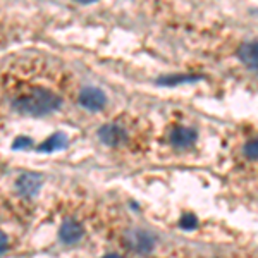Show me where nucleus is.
I'll return each instance as SVG.
<instances>
[{
    "label": "nucleus",
    "mask_w": 258,
    "mask_h": 258,
    "mask_svg": "<svg viewBox=\"0 0 258 258\" xmlns=\"http://www.w3.org/2000/svg\"><path fill=\"white\" fill-rule=\"evenodd\" d=\"M68 147V136L62 135V133H55L52 135L48 140H45L43 143L38 147V152H45V153H50V152H55V150H62Z\"/></svg>",
    "instance_id": "9"
},
{
    "label": "nucleus",
    "mask_w": 258,
    "mask_h": 258,
    "mask_svg": "<svg viewBox=\"0 0 258 258\" xmlns=\"http://www.w3.org/2000/svg\"><path fill=\"white\" fill-rule=\"evenodd\" d=\"M28 147H31V140L26 138V136H19V138H16V141L12 143V148L14 150H23Z\"/></svg>",
    "instance_id": "12"
},
{
    "label": "nucleus",
    "mask_w": 258,
    "mask_h": 258,
    "mask_svg": "<svg viewBox=\"0 0 258 258\" xmlns=\"http://www.w3.org/2000/svg\"><path fill=\"white\" fill-rule=\"evenodd\" d=\"M60 97L47 88H33L12 102V107L24 115H47L60 107Z\"/></svg>",
    "instance_id": "1"
},
{
    "label": "nucleus",
    "mask_w": 258,
    "mask_h": 258,
    "mask_svg": "<svg viewBox=\"0 0 258 258\" xmlns=\"http://www.w3.org/2000/svg\"><path fill=\"white\" fill-rule=\"evenodd\" d=\"M83 234H85V229H83L81 224L74 219L64 220L59 229V238L62 243H66V244H74V243H78V241H81Z\"/></svg>",
    "instance_id": "5"
},
{
    "label": "nucleus",
    "mask_w": 258,
    "mask_h": 258,
    "mask_svg": "<svg viewBox=\"0 0 258 258\" xmlns=\"http://www.w3.org/2000/svg\"><path fill=\"white\" fill-rule=\"evenodd\" d=\"M256 147H258L256 140H249L248 143L244 145V155H246L248 159L255 160L256 159Z\"/></svg>",
    "instance_id": "11"
},
{
    "label": "nucleus",
    "mask_w": 258,
    "mask_h": 258,
    "mask_svg": "<svg viewBox=\"0 0 258 258\" xmlns=\"http://www.w3.org/2000/svg\"><path fill=\"white\" fill-rule=\"evenodd\" d=\"M126 244L135 253L148 255L155 248V238L148 231H145V229H131L126 234Z\"/></svg>",
    "instance_id": "2"
},
{
    "label": "nucleus",
    "mask_w": 258,
    "mask_h": 258,
    "mask_svg": "<svg viewBox=\"0 0 258 258\" xmlns=\"http://www.w3.org/2000/svg\"><path fill=\"white\" fill-rule=\"evenodd\" d=\"M102 258H124V256L117 255V253H110V255H105V256H102Z\"/></svg>",
    "instance_id": "14"
},
{
    "label": "nucleus",
    "mask_w": 258,
    "mask_h": 258,
    "mask_svg": "<svg viewBox=\"0 0 258 258\" xmlns=\"http://www.w3.org/2000/svg\"><path fill=\"white\" fill-rule=\"evenodd\" d=\"M197 138H198V133L193 127L177 126L170 133V145H174L177 148H188L197 141Z\"/></svg>",
    "instance_id": "7"
},
{
    "label": "nucleus",
    "mask_w": 258,
    "mask_h": 258,
    "mask_svg": "<svg viewBox=\"0 0 258 258\" xmlns=\"http://www.w3.org/2000/svg\"><path fill=\"white\" fill-rule=\"evenodd\" d=\"M16 188L23 197H35L41 188V176L35 172H23L16 181Z\"/></svg>",
    "instance_id": "4"
},
{
    "label": "nucleus",
    "mask_w": 258,
    "mask_h": 258,
    "mask_svg": "<svg viewBox=\"0 0 258 258\" xmlns=\"http://www.w3.org/2000/svg\"><path fill=\"white\" fill-rule=\"evenodd\" d=\"M78 100H80V105L83 109L91 110V112L102 110L103 107L107 105V95L100 88H95V86H86V88H83Z\"/></svg>",
    "instance_id": "3"
},
{
    "label": "nucleus",
    "mask_w": 258,
    "mask_h": 258,
    "mask_svg": "<svg viewBox=\"0 0 258 258\" xmlns=\"http://www.w3.org/2000/svg\"><path fill=\"white\" fill-rule=\"evenodd\" d=\"M179 226L182 229H186V231H191V229H197L198 226V219L195 217L193 214H186L181 217V222H179Z\"/></svg>",
    "instance_id": "10"
},
{
    "label": "nucleus",
    "mask_w": 258,
    "mask_h": 258,
    "mask_svg": "<svg viewBox=\"0 0 258 258\" xmlns=\"http://www.w3.org/2000/svg\"><path fill=\"white\" fill-rule=\"evenodd\" d=\"M7 246H9V239H7L6 232L0 231V253H4L7 249Z\"/></svg>",
    "instance_id": "13"
},
{
    "label": "nucleus",
    "mask_w": 258,
    "mask_h": 258,
    "mask_svg": "<svg viewBox=\"0 0 258 258\" xmlns=\"http://www.w3.org/2000/svg\"><path fill=\"white\" fill-rule=\"evenodd\" d=\"M98 138L102 140V143L109 145V147H117V145L126 141V131L117 124H105V126L100 127Z\"/></svg>",
    "instance_id": "6"
},
{
    "label": "nucleus",
    "mask_w": 258,
    "mask_h": 258,
    "mask_svg": "<svg viewBox=\"0 0 258 258\" xmlns=\"http://www.w3.org/2000/svg\"><path fill=\"white\" fill-rule=\"evenodd\" d=\"M238 57L241 62L248 66L251 69H256V57H258V47L255 41H246L238 48Z\"/></svg>",
    "instance_id": "8"
}]
</instances>
